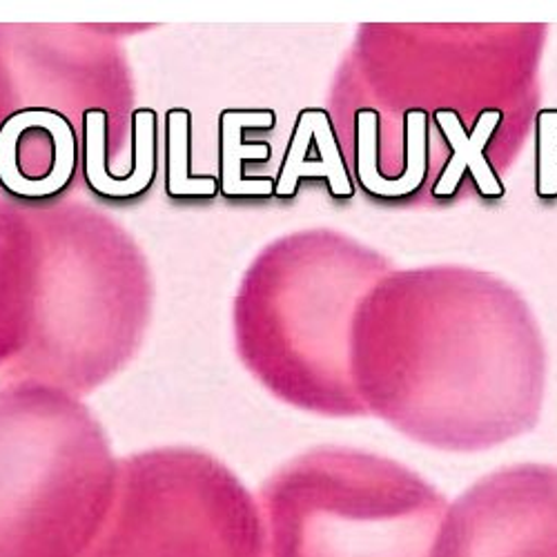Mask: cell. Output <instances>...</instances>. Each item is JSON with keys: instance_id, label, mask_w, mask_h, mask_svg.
I'll return each instance as SVG.
<instances>
[{"instance_id": "cell-9", "label": "cell", "mask_w": 557, "mask_h": 557, "mask_svg": "<svg viewBox=\"0 0 557 557\" xmlns=\"http://www.w3.org/2000/svg\"><path fill=\"white\" fill-rule=\"evenodd\" d=\"M433 557H557V463H510L446 510Z\"/></svg>"}, {"instance_id": "cell-8", "label": "cell", "mask_w": 557, "mask_h": 557, "mask_svg": "<svg viewBox=\"0 0 557 557\" xmlns=\"http://www.w3.org/2000/svg\"><path fill=\"white\" fill-rule=\"evenodd\" d=\"M83 557H268L259 502L195 446L119 457L108 518Z\"/></svg>"}, {"instance_id": "cell-2", "label": "cell", "mask_w": 557, "mask_h": 557, "mask_svg": "<svg viewBox=\"0 0 557 557\" xmlns=\"http://www.w3.org/2000/svg\"><path fill=\"white\" fill-rule=\"evenodd\" d=\"M350 366L368 417L433 450H491L542 420V326L516 286L482 268L388 272L357 310Z\"/></svg>"}, {"instance_id": "cell-6", "label": "cell", "mask_w": 557, "mask_h": 557, "mask_svg": "<svg viewBox=\"0 0 557 557\" xmlns=\"http://www.w3.org/2000/svg\"><path fill=\"white\" fill-rule=\"evenodd\" d=\"M116 473L108 433L83 399L0 384V557H83Z\"/></svg>"}, {"instance_id": "cell-1", "label": "cell", "mask_w": 557, "mask_h": 557, "mask_svg": "<svg viewBox=\"0 0 557 557\" xmlns=\"http://www.w3.org/2000/svg\"><path fill=\"white\" fill-rule=\"evenodd\" d=\"M548 25H361L329 91L355 190L380 208L506 197L535 134Z\"/></svg>"}, {"instance_id": "cell-11", "label": "cell", "mask_w": 557, "mask_h": 557, "mask_svg": "<svg viewBox=\"0 0 557 557\" xmlns=\"http://www.w3.org/2000/svg\"><path fill=\"white\" fill-rule=\"evenodd\" d=\"M535 195L544 203L557 201V108L540 110L535 121Z\"/></svg>"}, {"instance_id": "cell-3", "label": "cell", "mask_w": 557, "mask_h": 557, "mask_svg": "<svg viewBox=\"0 0 557 557\" xmlns=\"http://www.w3.org/2000/svg\"><path fill=\"white\" fill-rule=\"evenodd\" d=\"M146 25L0 23V195L38 210L108 190L136 138L123 38Z\"/></svg>"}, {"instance_id": "cell-10", "label": "cell", "mask_w": 557, "mask_h": 557, "mask_svg": "<svg viewBox=\"0 0 557 557\" xmlns=\"http://www.w3.org/2000/svg\"><path fill=\"white\" fill-rule=\"evenodd\" d=\"M36 293V242L25 208L0 195V370L23 348Z\"/></svg>"}, {"instance_id": "cell-7", "label": "cell", "mask_w": 557, "mask_h": 557, "mask_svg": "<svg viewBox=\"0 0 557 557\" xmlns=\"http://www.w3.org/2000/svg\"><path fill=\"white\" fill-rule=\"evenodd\" d=\"M268 557H433L448 499L406 463L317 446L259 491Z\"/></svg>"}, {"instance_id": "cell-5", "label": "cell", "mask_w": 557, "mask_h": 557, "mask_svg": "<svg viewBox=\"0 0 557 557\" xmlns=\"http://www.w3.org/2000/svg\"><path fill=\"white\" fill-rule=\"evenodd\" d=\"M36 242V293L27 339L0 384L85 399L141 350L154 308L144 248L97 206L76 199L27 210Z\"/></svg>"}, {"instance_id": "cell-4", "label": "cell", "mask_w": 557, "mask_h": 557, "mask_svg": "<svg viewBox=\"0 0 557 557\" xmlns=\"http://www.w3.org/2000/svg\"><path fill=\"white\" fill-rule=\"evenodd\" d=\"M393 261L335 227L295 230L263 246L232 299L239 361L276 401L329 420L368 417L350 342L361 301Z\"/></svg>"}]
</instances>
